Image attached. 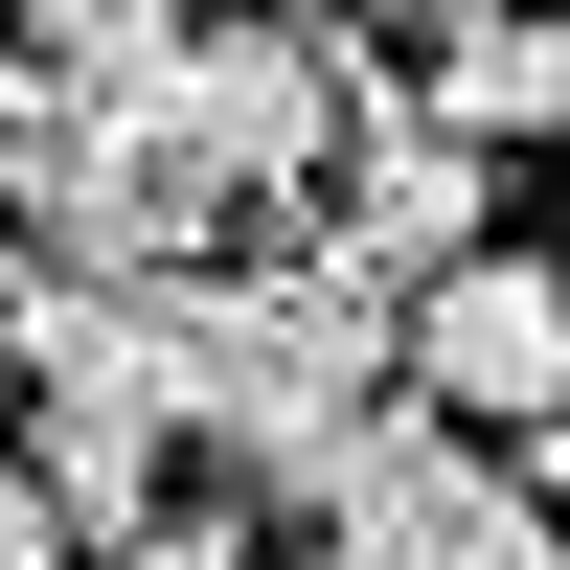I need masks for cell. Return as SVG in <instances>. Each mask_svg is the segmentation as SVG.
<instances>
[{
	"label": "cell",
	"instance_id": "1",
	"mask_svg": "<svg viewBox=\"0 0 570 570\" xmlns=\"http://www.w3.org/2000/svg\"><path fill=\"white\" fill-rule=\"evenodd\" d=\"M137 343H160V411H183V480H228V525L252 502H297L320 456L389 411V297H343L320 252H206L137 297Z\"/></svg>",
	"mask_w": 570,
	"mask_h": 570
},
{
	"label": "cell",
	"instance_id": "2",
	"mask_svg": "<svg viewBox=\"0 0 570 570\" xmlns=\"http://www.w3.org/2000/svg\"><path fill=\"white\" fill-rule=\"evenodd\" d=\"M274 548H297V570H548V480L411 434V411H365V434L274 502Z\"/></svg>",
	"mask_w": 570,
	"mask_h": 570
},
{
	"label": "cell",
	"instance_id": "3",
	"mask_svg": "<svg viewBox=\"0 0 570 570\" xmlns=\"http://www.w3.org/2000/svg\"><path fill=\"white\" fill-rule=\"evenodd\" d=\"M548 389H570V297H548V252H434L389 297V411L411 434H456V456H525L548 434Z\"/></svg>",
	"mask_w": 570,
	"mask_h": 570
},
{
	"label": "cell",
	"instance_id": "4",
	"mask_svg": "<svg viewBox=\"0 0 570 570\" xmlns=\"http://www.w3.org/2000/svg\"><path fill=\"white\" fill-rule=\"evenodd\" d=\"M548 115H570V46H548V0H480V23H434V46L389 69V137H434L456 183H502Z\"/></svg>",
	"mask_w": 570,
	"mask_h": 570
},
{
	"label": "cell",
	"instance_id": "5",
	"mask_svg": "<svg viewBox=\"0 0 570 570\" xmlns=\"http://www.w3.org/2000/svg\"><path fill=\"white\" fill-rule=\"evenodd\" d=\"M297 23H343V46H434V23H480V0H297Z\"/></svg>",
	"mask_w": 570,
	"mask_h": 570
},
{
	"label": "cell",
	"instance_id": "6",
	"mask_svg": "<svg viewBox=\"0 0 570 570\" xmlns=\"http://www.w3.org/2000/svg\"><path fill=\"white\" fill-rule=\"evenodd\" d=\"M0 570H91V548H69V525L23 502V456H0Z\"/></svg>",
	"mask_w": 570,
	"mask_h": 570
},
{
	"label": "cell",
	"instance_id": "7",
	"mask_svg": "<svg viewBox=\"0 0 570 570\" xmlns=\"http://www.w3.org/2000/svg\"><path fill=\"white\" fill-rule=\"evenodd\" d=\"M23 297H46V274H23V228H0V365H23Z\"/></svg>",
	"mask_w": 570,
	"mask_h": 570
}]
</instances>
